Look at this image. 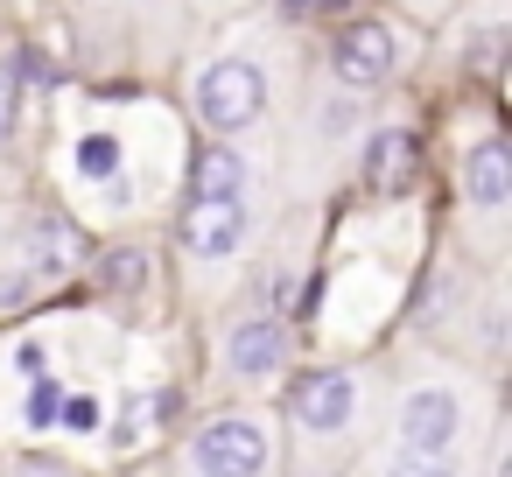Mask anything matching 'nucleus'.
Wrapping results in <instances>:
<instances>
[{
  "mask_svg": "<svg viewBox=\"0 0 512 477\" xmlns=\"http://www.w3.org/2000/svg\"><path fill=\"white\" fill-rule=\"evenodd\" d=\"M190 456L204 477H260L267 470V428L253 414H218L211 428H197Z\"/></svg>",
  "mask_w": 512,
  "mask_h": 477,
  "instance_id": "2",
  "label": "nucleus"
},
{
  "mask_svg": "<svg viewBox=\"0 0 512 477\" xmlns=\"http://www.w3.org/2000/svg\"><path fill=\"white\" fill-rule=\"evenodd\" d=\"M386 477H456V456L449 449H400L386 463Z\"/></svg>",
  "mask_w": 512,
  "mask_h": 477,
  "instance_id": "13",
  "label": "nucleus"
},
{
  "mask_svg": "<svg viewBox=\"0 0 512 477\" xmlns=\"http://www.w3.org/2000/svg\"><path fill=\"white\" fill-rule=\"evenodd\" d=\"M57 414H64L71 428H99V400H85V393H78V400H64Z\"/></svg>",
  "mask_w": 512,
  "mask_h": 477,
  "instance_id": "16",
  "label": "nucleus"
},
{
  "mask_svg": "<svg viewBox=\"0 0 512 477\" xmlns=\"http://www.w3.org/2000/svg\"><path fill=\"white\" fill-rule=\"evenodd\" d=\"M141 260H148L141 246H120V253H106V281H113V288H141V274H148Z\"/></svg>",
  "mask_w": 512,
  "mask_h": 477,
  "instance_id": "14",
  "label": "nucleus"
},
{
  "mask_svg": "<svg viewBox=\"0 0 512 477\" xmlns=\"http://www.w3.org/2000/svg\"><path fill=\"white\" fill-rule=\"evenodd\" d=\"M57 407H64V393H57V386H36V400H29V421H50Z\"/></svg>",
  "mask_w": 512,
  "mask_h": 477,
  "instance_id": "18",
  "label": "nucleus"
},
{
  "mask_svg": "<svg viewBox=\"0 0 512 477\" xmlns=\"http://www.w3.org/2000/svg\"><path fill=\"white\" fill-rule=\"evenodd\" d=\"M288 8H295V15H302V8H316V0H288Z\"/></svg>",
  "mask_w": 512,
  "mask_h": 477,
  "instance_id": "20",
  "label": "nucleus"
},
{
  "mask_svg": "<svg viewBox=\"0 0 512 477\" xmlns=\"http://www.w3.org/2000/svg\"><path fill=\"white\" fill-rule=\"evenodd\" d=\"M260 113H267V78H260V64H246V57L204 64V78H197V120H204L211 134H239V127H253Z\"/></svg>",
  "mask_w": 512,
  "mask_h": 477,
  "instance_id": "1",
  "label": "nucleus"
},
{
  "mask_svg": "<svg viewBox=\"0 0 512 477\" xmlns=\"http://www.w3.org/2000/svg\"><path fill=\"white\" fill-rule=\"evenodd\" d=\"M15 477H71V470H57V463H22Z\"/></svg>",
  "mask_w": 512,
  "mask_h": 477,
  "instance_id": "19",
  "label": "nucleus"
},
{
  "mask_svg": "<svg viewBox=\"0 0 512 477\" xmlns=\"http://www.w3.org/2000/svg\"><path fill=\"white\" fill-rule=\"evenodd\" d=\"M15 134V78H0V148H8Z\"/></svg>",
  "mask_w": 512,
  "mask_h": 477,
  "instance_id": "17",
  "label": "nucleus"
},
{
  "mask_svg": "<svg viewBox=\"0 0 512 477\" xmlns=\"http://www.w3.org/2000/svg\"><path fill=\"white\" fill-rule=\"evenodd\" d=\"M190 204H246V162H239V148H197V162H190Z\"/></svg>",
  "mask_w": 512,
  "mask_h": 477,
  "instance_id": "9",
  "label": "nucleus"
},
{
  "mask_svg": "<svg viewBox=\"0 0 512 477\" xmlns=\"http://www.w3.org/2000/svg\"><path fill=\"white\" fill-rule=\"evenodd\" d=\"M393 428H400V449H456V435H463V400H456L449 386H421V393L400 400Z\"/></svg>",
  "mask_w": 512,
  "mask_h": 477,
  "instance_id": "3",
  "label": "nucleus"
},
{
  "mask_svg": "<svg viewBox=\"0 0 512 477\" xmlns=\"http://www.w3.org/2000/svg\"><path fill=\"white\" fill-rule=\"evenodd\" d=\"M281 351H288V337H281L274 316H246V323L225 330V365L239 379H274L281 372Z\"/></svg>",
  "mask_w": 512,
  "mask_h": 477,
  "instance_id": "7",
  "label": "nucleus"
},
{
  "mask_svg": "<svg viewBox=\"0 0 512 477\" xmlns=\"http://www.w3.org/2000/svg\"><path fill=\"white\" fill-rule=\"evenodd\" d=\"M393 57H400V43H393L386 22H351V29L337 36V50H330V64H337L344 85H379V78H393Z\"/></svg>",
  "mask_w": 512,
  "mask_h": 477,
  "instance_id": "5",
  "label": "nucleus"
},
{
  "mask_svg": "<svg viewBox=\"0 0 512 477\" xmlns=\"http://www.w3.org/2000/svg\"><path fill=\"white\" fill-rule=\"evenodd\" d=\"M78 169H85L92 183H113V176H120V141H113V134H85V141H78Z\"/></svg>",
  "mask_w": 512,
  "mask_h": 477,
  "instance_id": "12",
  "label": "nucleus"
},
{
  "mask_svg": "<svg viewBox=\"0 0 512 477\" xmlns=\"http://www.w3.org/2000/svg\"><path fill=\"white\" fill-rule=\"evenodd\" d=\"M407 176H414V134H372V148H365V183H372L379 197H393Z\"/></svg>",
  "mask_w": 512,
  "mask_h": 477,
  "instance_id": "11",
  "label": "nucleus"
},
{
  "mask_svg": "<svg viewBox=\"0 0 512 477\" xmlns=\"http://www.w3.org/2000/svg\"><path fill=\"white\" fill-rule=\"evenodd\" d=\"M176 239L190 260H232L246 246V204H190Z\"/></svg>",
  "mask_w": 512,
  "mask_h": 477,
  "instance_id": "6",
  "label": "nucleus"
},
{
  "mask_svg": "<svg viewBox=\"0 0 512 477\" xmlns=\"http://www.w3.org/2000/svg\"><path fill=\"white\" fill-rule=\"evenodd\" d=\"M463 190H470V204H477L484 218H498V211L512 204V155H505V141H477V148H470Z\"/></svg>",
  "mask_w": 512,
  "mask_h": 477,
  "instance_id": "8",
  "label": "nucleus"
},
{
  "mask_svg": "<svg viewBox=\"0 0 512 477\" xmlns=\"http://www.w3.org/2000/svg\"><path fill=\"white\" fill-rule=\"evenodd\" d=\"M162 407H169V400H155V393H148V400H134V407H127V421H120V435H127V442H134V435H148V421H155Z\"/></svg>",
  "mask_w": 512,
  "mask_h": 477,
  "instance_id": "15",
  "label": "nucleus"
},
{
  "mask_svg": "<svg viewBox=\"0 0 512 477\" xmlns=\"http://www.w3.org/2000/svg\"><path fill=\"white\" fill-rule=\"evenodd\" d=\"M29 260H36V274H78L85 267V232L71 225V218H57V211H43L36 225H29Z\"/></svg>",
  "mask_w": 512,
  "mask_h": 477,
  "instance_id": "10",
  "label": "nucleus"
},
{
  "mask_svg": "<svg viewBox=\"0 0 512 477\" xmlns=\"http://www.w3.org/2000/svg\"><path fill=\"white\" fill-rule=\"evenodd\" d=\"M351 407H358V379L344 365H323V372H309L295 386V421L309 435H344L351 428Z\"/></svg>",
  "mask_w": 512,
  "mask_h": 477,
  "instance_id": "4",
  "label": "nucleus"
}]
</instances>
